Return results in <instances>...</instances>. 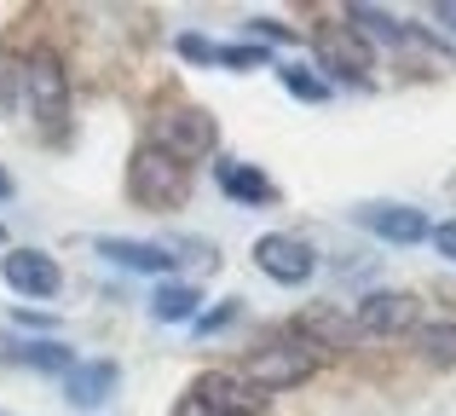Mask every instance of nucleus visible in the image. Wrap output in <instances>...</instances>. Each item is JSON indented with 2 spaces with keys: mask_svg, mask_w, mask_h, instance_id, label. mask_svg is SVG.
<instances>
[{
  "mask_svg": "<svg viewBox=\"0 0 456 416\" xmlns=\"http://www.w3.org/2000/svg\"><path fill=\"white\" fill-rule=\"evenodd\" d=\"M127 192H134L139 208H179L185 192H191V174L174 151H162V145L145 139V145L127 157Z\"/></svg>",
  "mask_w": 456,
  "mask_h": 416,
  "instance_id": "nucleus-1",
  "label": "nucleus"
},
{
  "mask_svg": "<svg viewBox=\"0 0 456 416\" xmlns=\"http://www.w3.org/2000/svg\"><path fill=\"white\" fill-rule=\"evenodd\" d=\"M151 145L174 151L179 162H202V157H214V151H220V122H214L208 110H197V104H174V110L156 116Z\"/></svg>",
  "mask_w": 456,
  "mask_h": 416,
  "instance_id": "nucleus-2",
  "label": "nucleus"
},
{
  "mask_svg": "<svg viewBox=\"0 0 456 416\" xmlns=\"http://www.w3.org/2000/svg\"><path fill=\"white\" fill-rule=\"evenodd\" d=\"M23 104L41 127H64L69 116V76L58 64V53H46V46H35L23 58Z\"/></svg>",
  "mask_w": 456,
  "mask_h": 416,
  "instance_id": "nucleus-3",
  "label": "nucleus"
},
{
  "mask_svg": "<svg viewBox=\"0 0 456 416\" xmlns=\"http://www.w3.org/2000/svg\"><path fill=\"white\" fill-rule=\"evenodd\" d=\"M312 371H318V353H312V341H289V336L260 341V347L243 359V376L260 387V394H272V387H295V382H306Z\"/></svg>",
  "mask_w": 456,
  "mask_h": 416,
  "instance_id": "nucleus-4",
  "label": "nucleus"
},
{
  "mask_svg": "<svg viewBox=\"0 0 456 416\" xmlns=\"http://www.w3.org/2000/svg\"><path fill=\"white\" fill-rule=\"evenodd\" d=\"M346 23H353L364 41H381V46H399V53H422L428 64H439V46L428 41L422 29H411V23H399L393 12L381 6H346Z\"/></svg>",
  "mask_w": 456,
  "mask_h": 416,
  "instance_id": "nucleus-5",
  "label": "nucleus"
},
{
  "mask_svg": "<svg viewBox=\"0 0 456 416\" xmlns=\"http://www.w3.org/2000/svg\"><path fill=\"white\" fill-rule=\"evenodd\" d=\"M255 266L266 272L272 283H289L295 290V283L312 278V249L301 243V237H289V232H266L255 243Z\"/></svg>",
  "mask_w": 456,
  "mask_h": 416,
  "instance_id": "nucleus-6",
  "label": "nucleus"
},
{
  "mask_svg": "<svg viewBox=\"0 0 456 416\" xmlns=\"http://www.w3.org/2000/svg\"><path fill=\"white\" fill-rule=\"evenodd\" d=\"M0 278H6L18 295H35V301H46V295H58L64 272H58V260L41 255V249H12V255H0Z\"/></svg>",
  "mask_w": 456,
  "mask_h": 416,
  "instance_id": "nucleus-7",
  "label": "nucleus"
},
{
  "mask_svg": "<svg viewBox=\"0 0 456 416\" xmlns=\"http://www.w3.org/2000/svg\"><path fill=\"white\" fill-rule=\"evenodd\" d=\"M358 220H364L370 232L381 237V243H399V249H411V243H422V237H434L428 214L411 208V203H364V208H358Z\"/></svg>",
  "mask_w": 456,
  "mask_h": 416,
  "instance_id": "nucleus-8",
  "label": "nucleus"
},
{
  "mask_svg": "<svg viewBox=\"0 0 456 416\" xmlns=\"http://www.w3.org/2000/svg\"><path fill=\"white\" fill-rule=\"evenodd\" d=\"M318 64L330 69V76H341V81H364V69H370L364 35H358L353 23H330V29L318 35Z\"/></svg>",
  "mask_w": 456,
  "mask_h": 416,
  "instance_id": "nucleus-9",
  "label": "nucleus"
},
{
  "mask_svg": "<svg viewBox=\"0 0 456 416\" xmlns=\"http://www.w3.org/2000/svg\"><path fill=\"white\" fill-rule=\"evenodd\" d=\"M353 324L370 330V336H399V330L416 324V295H404V290H376V295H364Z\"/></svg>",
  "mask_w": 456,
  "mask_h": 416,
  "instance_id": "nucleus-10",
  "label": "nucleus"
},
{
  "mask_svg": "<svg viewBox=\"0 0 456 416\" xmlns=\"http://www.w3.org/2000/svg\"><path fill=\"white\" fill-rule=\"evenodd\" d=\"M191 394H202L208 405H220L232 416H255L260 411V387L248 382V376H232V371H202L197 382H191Z\"/></svg>",
  "mask_w": 456,
  "mask_h": 416,
  "instance_id": "nucleus-11",
  "label": "nucleus"
},
{
  "mask_svg": "<svg viewBox=\"0 0 456 416\" xmlns=\"http://www.w3.org/2000/svg\"><path fill=\"white\" fill-rule=\"evenodd\" d=\"M116 382H122V371H116L110 359H81L76 371L64 376V399L81 405V411H93V405H104V399L116 394Z\"/></svg>",
  "mask_w": 456,
  "mask_h": 416,
  "instance_id": "nucleus-12",
  "label": "nucleus"
},
{
  "mask_svg": "<svg viewBox=\"0 0 456 416\" xmlns=\"http://www.w3.org/2000/svg\"><path fill=\"white\" fill-rule=\"evenodd\" d=\"M214 180H220V192L232 197V203H243V208H266L272 203V180L255 168V162L220 157V162H214Z\"/></svg>",
  "mask_w": 456,
  "mask_h": 416,
  "instance_id": "nucleus-13",
  "label": "nucleus"
},
{
  "mask_svg": "<svg viewBox=\"0 0 456 416\" xmlns=\"http://www.w3.org/2000/svg\"><path fill=\"white\" fill-rule=\"evenodd\" d=\"M93 249H99L110 266H127V272H156V278L174 272V255H167L162 243H139V237H99Z\"/></svg>",
  "mask_w": 456,
  "mask_h": 416,
  "instance_id": "nucleus-14",
  "label": "nucleus"
},
{
  "mask_svg": "<svg viewBox=\"0 0 456 416\" xmlns=\"http://www.w3.org/2000/svg\"><path fill=\"white\" fill-rule=\"evenodd\" d=\"M197 301L202 295L191 290V283H162V290L151 295V318H162V324H191V318H202Z\"/></svg>",
  "mask_w": 456,
  "mask_h": 416,
  "instance_id": "nucleus-15",
  "label": "nucleus"
},
{
  "mask_svg": "<svg viewBox=\"0 0 456 416\" xmlns=\"http://www.w3.org/2000/svg\"><path fill=\"white\" fill-rule=\"evenodd\" d=\"M12 359L29 364V371H46V376H69L76 371V353H69L64 341H29V347H18Z\"/></svg>",
  "mask_w": 456,
  "mask_h": 416,
  "instance_id": "nucleus-16",
  "label": "nucleus"
},
{
  "mask_svg": "<svg viewBox=\"0 0 456 416\" xmlns=\"http://www.w3.org/2000/svg\"><path fill=\"white\" fill-rule=\"evenodd\" d=\"M278 76H283V87H289L301 104H323V99H330V81L312 76L306 64H278Z\"/></svg>",
  "mask_w": 456,
  "mask_h": 416,
  "instance_id": "nucleus-17",
  "label": "nucleus"
},
{
  "mask_svg": "<svg viewBox=\"0 0 456 416\" xmlns=\"http://www.w3.org/2000/svg\"><path fill=\"white\" fill-rule=\"evenodd\" d=\"M416 347L434 364H456V324H422L416 330Z\"/></svg>",
  "mask_w": 456,
  "mask_h": 416,
  "instance_id": "nucleus-18",
  "label": "nucleus"
},
{
  "mask_svg": "<svg viewBox=\"0 0 456 416\" xmlns=\"http://www.w3.org/2000/svg\"><path fill=\"white\" fill-rule=\"evenodd\" d=\"M301 330H306V336H323L330 347H346V341L358 336V324H341V318H335V313H323V306H318V313H306V318H301Z\"/></svg>",
  "mask_w": 456,
  "mask_h": 416,
  "instance_id": "nucleus-19",
  "label": "nucleus"
},
{
  "mask_svg": "<svg viewBox=\"0 0 456 416\" xmlns=\"http://www.w3.org/2000/svg\"><path fill=\"white\" fill-rule=\"evenodd\" d=\"M18 81H23V64L12 53H0V104H6V110H18V104H23Z\"/></svg>",
  "mask_w": 456,
  "mask_h": 416,
  "instance_id": "nucleus-20",
  "label": "nucleus"
},
{
  "mask_svg": "<svg viewBox=\"0 0 456 416\" xmlns=\"http://www.w3.org/2000/svg\"><path fill=\"white\" fill-rule=\"evenodd\" d=\"M220 64L225 69H260L266 64V46H220Z\"/></svg>",
  "mask_w": 456,
  "mask_h": 416,
  "instance_id": "nucleus-21",
  "label": "nucleus"
},
{
  "mask_svg": "<svg viewBox=\"0 0 456 416\" xmlns=\"http://www.w3.org/2000/svg\"><path fill=\"white\" fill-rule=\"evenodd\" d=\"M179 58H191V64H220V46L202 41V35H179Z\"/></svg>",
  "mask_w": 456,
  "mask_h": 416,
  "instance_id": "nucleus-22",
  "label": "nucleus"
},
{
  "mask_svg": "<svg viewBox=\"0 0 456 416\" xmlns=\"http://www.w3.org/2000/svg\"><path fill=\"white\" fill-rule=\"evenodd\" d=\"M255 41H272V46H283V41H295V29H283V23H272V18H248L243 23Z\"/></svg>",
  "mask_w": 456,
  "mask_h": 416,
  "instance_id": "nucleus-23",
  "label": "nucleus"
},
{
  "mask_svg": "<svg viewBox=\"0 0 456 416\" xmlns=\"http://www.w3.org/2000/svg\"><path fill=\"white\" fill-rule=\"evenodd\" d=\"M232 318H237V301H220L214 313H202V318H197V336H214V330L232 324Z\"/></svg>",
  "mask_w": 456,
  "mask_h": 416,
  "instance_id": "nucleus-24",
  "label": "nucleus"
},
{
  "mask_svg": "<svg viewBox=\"0 0 456 416\" xmlns=\"http://www.w3.org/2000/svg\"><path fill=\"white\" fill-rule=\"evenodd\" d=\"M174 416H232V411L208 405V399H202V394H179V405H174Z\"/></svg>",
  "mask_w": 456,
  "mask_h": 416,
  "instance_id": "nucleus-25",
  "label": "nucleus"
},
{
  "mask_svg": "<svg viewBox=\"0 0 456 416\" xmlns=\"http://www.w3.org/2000/svg\"><path fill=\"white\" fill-rule=\"evenodd\" d=\"M434 249L445 260H456V220H445V225H434Z\"/></svg>",
  "mask_w": 456,
  "mask_h": 416,
  "instance_id": "nucleus-26",
  "label": "nucleus"
},
{
  "mask_svg": "<svg viewBox=\"0 0 456 416\" xmlns=\"http://www.w3.org/2000/svg\"><path fill=\"white\" fill-rule=\"evenodd\" d=\"M434 23L445 35H456V0H439V6H434Z\"/></svg>",
  "mask_w": 456,
  "mask_h": 416,
  "instance_id": "nucleus-27",
  "label": "nucleus"
},
{
  "mask_svg": "<svg viewBox=\"0 0 456 416\" xmlns=\"http://www.w3.org/2000/svg\"><path fill=\"white\" fill-rule=\"evenodd\" d=\"M6 197H12V174L0 168V203H6Z\"/></svg>",
  "mask_w": 456,
  "mask_h": 416,
  "instance_id": "nucleus-28",
  "label": "nucleus"
},
{
  "mask_svg": "<svg viewBox=\"0 0 456 416\" xmlns=\"http://www.w3.org/2000/svg\"><path fill=\"white\" fill-rule=\"evenodd\" d=\"M0 243H6V225H0Z\"/></svg>",
  "mask_w": 456,
  "mask_h": 416,
  "instance_id": "nucleus-29",
  "label": "nucleus"
}]
</instances>
